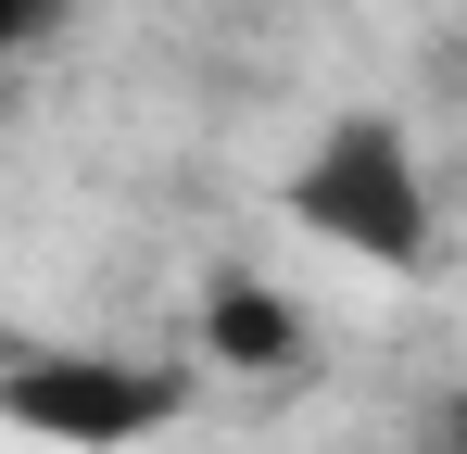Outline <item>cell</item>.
<instances>
[{
  "label": "cell",
  "instance_id": "obj_1",
  "mask_svg": "<svg viewBox=\"0 0 467 454\" xmlns=\"http://www.w3.org/2000/svg\"><path fill=\"white\" fill-rule=\"evenodd\" d=\"M278 215L304 227L316 253L367 265V278H417L430 240H442V190H430V151L391 114H328L304 139V164L278 177Z\"/></svg>",
  "mask_w": 467,
  "mask_h": 454
},
{
  "label": "cell",
  "instance_id": "obj_2",
  "mask_svg": "<svg viewBox=\"0 0 467 454\" xmlns=\"http://www.w3.org/2000/svg\"><path fill=\"white\" fill-rule=\"evenodd\" d=\"M190 404V378L164 354H38L0 378V429L38 454H127Z\"/></svg>",
  "mask_w": 467,
  "mask_h": 454
},
{
  "label": "cell",
  "instance_id": "obj_3",
  "mask_svg": "<svg viewBox=\"0 0 467 454\" xmlns=\"http://www.w3.org/2000/svg\"><path fill=\"white\" fill-rule=\"evenodd\" d=\"M190 341H202V366H228V378H291V366L316 354L304 291L265 278V265H215V278H202V315H190Z\"/></svg>",
  "mask_w": 467,
  "mask_h": 454
},
{
  "label": "cell",
  "instance_id": "obj_4",
  "mask_svg": "<svg viewBox=\"0 0 467 454\" xmlns=\"http://www.w3.org/2000/svg\"><path fill=\"white\" fill-rule=\"evenodd\" d=\"M51 26H64V0H0V64H26Z\"/></svg>",
  "mask_w": 467,
  "mask_h": 454
},
{
  "label": "cell",
  "instance_id": "obj_5",
  "mask_svg": "<svg viewBox=\"0 0 467 454\" xmlns=\"http://www.w3.org/2000/svg\"><path fill=\"white\" fill-rule=\"evenodd\" d=\"M430 454H467V391H442V417H430Z\"/></svg>",
  "mask_w": 467,
  "mask_h": 454
}]
</instances>
